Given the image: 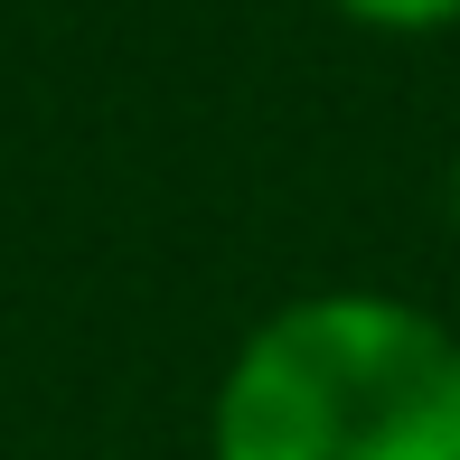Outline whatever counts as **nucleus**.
<instances>
[{"instance_id": "obj_1", "label": "nucleus", "mask_w": 460, "mask_h": 460, "mask_svg": "<svg viewBox=\"0 0 460 460\" xmlns=\"http://www.w3.org/2000/svg\"><path fill=\"white\" fill-rule=\"evenodd\" d=\"M207 460H460V329L376 282L291 291L207 394Z\"/></svg>"}, {"instance_id": "obj_3", "label": "nucleus", "mask_w": 460, "mask_h": 460, "mask_svg": "<svg viewBox=\"0 0 460 460\" xmlns=\"http://www.w3.org/2000/svg\"><path fill=\"white\" fill-rule=\"evenodd\" d=\"M451 235H460V151H451Z\"/></svg>"}, {"instance_id": "obj_2", "label": "nucleus", "mask_w": 460, "mask_h": 460, "mask_svg": "<svg viewBox=\"0 0 460 460\" xmlns=\"http://www.w3.org/2000/svg\"><path fill=\"white\" fill-rule=\"evenodd\" d=\"M329 10L348 29H367V38H442V29H460V0H329Z\"/></svg>"}]
</instances>
